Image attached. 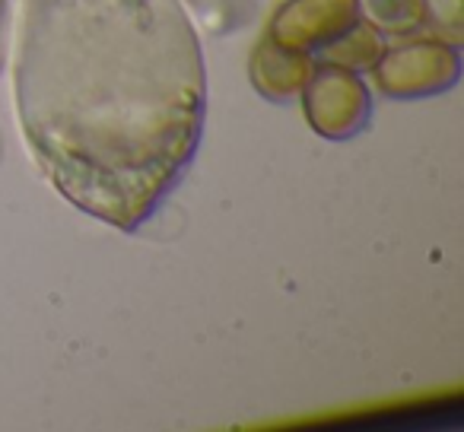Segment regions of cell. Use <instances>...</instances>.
I'll use <instances>...</instances> for the list:
<instances>
[{"label": "cell", "mask_w": 464, "mask_h": 432, "mask_svg": "<svg viewBox=\"0 0 464 432\" xmlns=\"http://www.w3.org/2000/svg\"><path fill=\"white\" fill-rule=\"evenodd\" d=\"M315 64L309 54L290 52L280 48L277 42H271L265 35L261 45L252 54V83L261 96L274 99V102H290L293 96H299L305 86V80L312 77Z\"/></svg>", "instance_id": "obj_5"}, {"label": "cell", "mask_w": 464, "mask_h": 432, "mask_svg": "<svg viewBox=\"0 0 464 432\" xmlns=\"http://www.w3.org/2000/svg\"><path fill=\"white\" fill-rule=\"evenodd\" d=\"M4 4H7V0H0V16H4Z\"/></svg>", "instance_id": "obj_8"}, {"label": "cell", "mask_w": 464, "mask_h": 432, "mask_svg": "<svg viewBox=\"0 0 464 432\" xmlns=\"http://www.w3.org/2000/svg\"><path fill=\"white\" fill-rule=\"evenodd\" d=\"M379 33L407 35L426 20V0H360Z\"/></svg>", "instance_id": "obj_7"}, {"label": "cell", "mask_w": 464, "mask_h": 432, "mask_svg": "<svg viewBox=\"0 0 464 432\" xmlns=\"http://www.w3.org/2000/svg\"><path fill=\"white\" fill-rule=\"evenodd\" d=\"M204 105L179 0H26L16 109L73 206L134 233L191 162Z\"/></svg>", "instance_id": "obj_1"}, {"label": "cell", "mask_w": 464, "mask_h": 432, "mask_svg": "<svg viewBox=\"0 0 464 432\" xmlns=\"http://www.w3.org/2000/svg\"><path fill=\"white\" fill-rule=\"evenodd\" d=\"M360 20V0H286L267 26L280 48L312 54Z\"/></svg>", "instance_id": "obj_4"}, {"label": "cell", "mask_w": 464, "mask_h": 432, "mask_svg": "<svg viewBox=\"0 0 464 432\" xmlns=\"http://www.w3.org/2000/svg\"><path fill=\"white\" fill-rule=\"evenodd\" d=\"M318 52H322L324 64L347 67V71H366V67H375V61L382 58L385 42H382V33L372 23L356 20L353 26L343 29L334 42H328Z\"/></svg>", "instance_id": "obj_6"}, {"label": "cell", "mask_w": 464, "mask_h": 432, "mask_svg": "<svg viewBox=\"0 0 464 432\" xmlns=\"http://www.w3.org/2000/svg\"><path fill=\"white\" fill-rule=\"evenodd\" d=\"M305 118L328 140H347L369 121V90L356 71L322 64L303 86Z\"/></svg>", "instance_id": "obj_3"}, {"label": "cell", "mask_w": 464, "mask_h": 432, "mask_svg": "<svg viewBox=\"0 0 464 432\" xmlns=\"http://www.w3.org/2000/svg\"><path fill=\"white\" fill-rule=\"evenodd\" d=\"M458 73H461L458 52L436 39L392 48L388 54L382 52V58L375 61V77H379L382 92L394 99L436 96L455 83Z\"/></svg>", "instance_id": "obj_2"}]
</instances>
